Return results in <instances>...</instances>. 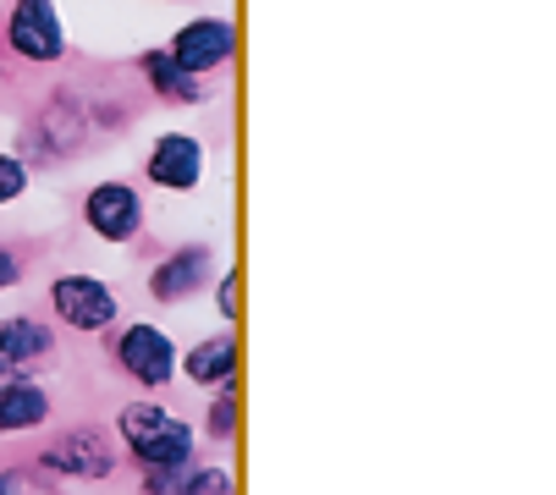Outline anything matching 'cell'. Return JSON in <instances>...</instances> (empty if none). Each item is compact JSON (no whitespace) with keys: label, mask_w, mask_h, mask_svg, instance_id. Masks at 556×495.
<instances>
[{"label":"cell","mask_w":556,"mask_h":495,"mask_svg":"<svg viewBox=\"0 0 556 495\" xmlns=\"http://www.w3.org/2000/svg\"><path fill=\"white\" fill-rule=\"evenodd\" d=\"M122 435L149 468H188V457H193V430L154 402L122 407Z\"/></svg>","instance_id":"6da1fadb"},{"label":"cell","mask_w":556,"mask_h":495,"mask_svg":"<svg viewBox=\"0 0 556 495\" xmlns=\"http://www.w3.org/2000/svg\"><path fill=\"white\" fill-rule=\"evenodd\" d=\"M50 297H55V314H61L66 325H77V330H105V325L116 319V297H111V287L94 281V276H61Z\"/></svg>","instance_id":"7a4b0ae2"},{"label":"cell","mask_w":556,"mask_h":495,"mask_svg":"<svg viewBox=\"0 0 556 495\" xmlns=\"http://www.w3.org/2000/svg\"><path fill=\"white\" fill-rule=\"evenodd\" d=\"M61 17L50 0H17L12 12V50L28 55V61H55L61 55Z\"/></svg>","instance_id":"3957f363"},{"label":"cell","mask_w":556,"mask_h":495,"mask_svg":"<svg viewBox=\"0 0 556 495\" xmlns=\"http://www.w3.org/2000/svg\"><path fill=\"white\" fill-rule=\"evenodd\" d=\"M122 364H127V375L143 380V385H166L172 369H177V353H172V342H166L154 325H132L127 337H122Z\"/></svg>","instance_id":"277c9868"},{"label":"cell","mask_w":556,"mask_h":495,"mask_svg":"<svg viewBox=\"0 0 556 495\" xmlns=\"http://www.w3.org/2000/svg\"><path fill=\"white\" fill-rule=\"evenodd\" d=\"M226 55H231V28L215 23V17L188 23V28L177 34V50H172V61H177L182 72H210V66H220Z\"/></svg>","instance_id":"5b68a950"},{"label":"cell","mask_w":556,"mask_h":495,"mask_svg":"<svg viewBox=\"0 0 556 495\" xmlns=\"http://www.w3.org/2000/svg\"><path fill=\"white\" fill-rule=\"evenodd\" d=\"M89 226L111 242H127L138 231V193L122 188V182H105L89 193Z\"/></svg>","instance_id":"8992f818"},{"label":"cell","mask_w":556,"mask_h":495,"mask_svg":"<svg viewBox=\"0 0 556 495\" xmlns=\"http://www.w3.org/2000/svg\"><path fill=\"white\" fill-rule=\"evenodd\" d=\"M199 143L193 138H182V132H172V138H161L154 143V154H149V177L161 182V188H193L199 182Z\"/></svg>","instance_id":"52a82bcc"},{"label":"cell","mask_w":556,"mask_h":495,"mask_svg":"<svg viewBox=\"0 0 556 495\" xmlns=\"http://www.w3.org/2000/svg\"><path fill=\"white\" fill-rule=\"evenodd\" d=\"M45 462L61 468V473H77V479H100V473H111V446H105L100 430H77V435H66Z\"/></svg>","instance_id":"ba28073f"},{"label":"cell","mask_w":556,"mask_h":495,"mask_svg":"<svg viewBox=\"0 0 556 495\" xmlns=\"http://www.w3.org/2000/svg\"><path fill=\"white\" fill-rule=\"evenodd\" d=\"M204 276H210V254H204V248H188V254H177V259H166L161 270H154V297L177 303V297H188Z\"/></svg>","instance_id":"9c48e42d"},{"label":"cell","mask_w":556,"mask_h":495,"mask_svg":"<svg viewBox=\"0 0 556 495\" xmlns=\"http://www.w3.org/2000/svg\"><path fill=\"white\" fill-rule=\"evenodd\" d=\"M50 353V330L34 325V319H12L0 325V364L7 369H23L28 358H45Z\"/></svg>","instance_id":"30bf717a"},{"label":"cell","mask_w":556,"mask_h":495,"mask_svg":"<svg viewBox=\"0 0 556 495\" xmlns=\"http://www.w3.org/2000/svg\"><path fill=\"white\" fill-rule=\"evenodd\" d=\"M231 369H237V342L231 337H215V342L188 353V375L199 385H220V380H231Z\"/></svg>","instance_id":"8fae6325"},{"label":"cell","mask_w":556,"mask_h":495,"mask_svg":"<svg viewBox=\"0 0 556 495\" xmlns=\"http://www.w3.org/2000/svg\"><path fill=\"white\" fill-rule=\"evenodd\" d=\"M45 391L39 385H7L0 391V430H28L45 419Z\"/></svg>","instance_id":"7c38bea8"},{"label":"cell","mask_w":556,"mask_h":495,"mask_svg":"<svg viewBox=\"0 0 556 495\" xmlns=\"http://www.w3.org/2000/svg\"><path fill=\"white\" fill-rule=\"evenodd\" d=\"M143 66H149V77H154V89H161V94H172V100H188V105L199 100V82H193V72H182L172 55H149Z\"/></svg>","instance_id":"4fadbf2b"},{"label":"cell","mask_w":556,"mask_h":495,"mask_svg":"<svg viewBox=\"0 0 556 495\" xmlns=\"http://www.w3.org/2000/svg\"><path fill=\"white\" fill-rule=\"evenodd\" d=\"M23 182H28L23 165H17V160H0V204H12V199L23 193Z\"/></svg>","instance_id":"5bb4252c"},{"label":"cell","mask_w":556,"mask_h":495,"mask_svg":"<svg viewBox=\"0 0 556 495\" xmlns=\"http://www.w3.org/2000/svg\"><path fill=\"white\" fill-rule=\"evenodd\" d=\"M210 430H215V435H231V402H215V412H210Z\"/></svg>","instance_id":"9a60e30c"},{"label":"cell","mask_w":556,"mask_h":495,"mask_svg":"<svg viewBox=\"0 0 556 495\" xmlns=\"http://www.w3.org/2000/svg\"><path fill=\"white\" fill-rule=\"evenodd\" d=\"M0 287H17V259L0 254Z\"/></svg>","instance_id":"2e32d148"},{"label":"cell","mask_w":556,"mask_h":495,"mask_svg":"<svg viewBox=\"0 0 556 495\" xmlns=\"http://www.w3.org/2000/svg\"><path fill=\"white\" fill-rule=\"evenodd\" d=\"M220 303H226V314H237V276H226V287H220Z\"/></svg>","instance_id":"e0dca14e"},{"label":"cell","mask_w":556,"mask_h":495,"mask_svg":"<svg viewBox=\"0 0 556 495\" xmlns=\"http://www.w3.org/2000/svg\"><path fill=\"white\" fill-rule=\"evenodd\" d=\"M23 484H17V473H0V495H17Z\"/></svg>","instance_id":"ac0fdd59"}]
</instances>
